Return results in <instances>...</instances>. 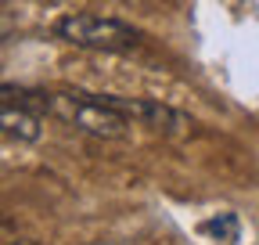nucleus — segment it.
Instances as JSON below:
<instances>
[{
  "mask_svg": "<svg viewBox=\"0 0 259 245\" xmlns=\"http://www.w3.org/2000/svg\"><path fill=\"white\" fill-rule=\"evenodd\" d=\"M54 33H58V40L72 44V47H87V51H134V47H141V33L134 25H126L119 18H105V15H90V11L58 18Z\"/></svg>",
  "mask_w": 259,
  "mask_h": 245,
  "instance_id": "obj_1",
  "label": "nucleus"
},
{
  "mask_svg": "<svg viewBox=\"0 0 259 245\" xmlns=\"http://www.w3.org/2000/svg\"><path fill=\"white\" fill-rule=\"evenodd\" d=\"M105 105H112L115 112H122L130 123H141V127H151L158 134H169V137H191L198 130L187 112H177L162 101H148V98H119V94H101Z\"/></svg>",
  "mask_w": 259,
  "mask_h": 245,
  "instance_id": "obj_2",
  "label": "nucleus"
},
{
  "mask_svg": "<svg viewBox=\"0 0 259 245\" xmlns=\"http://www.w3.org/2000/svg\"><path fill=\"white\" fill-rule=\"evenodd\" d=\"M0 134H11L18 141H36L40 137V115L0 98Z\"/></svg>",
  "mask_w": 259,
  "mask_h": 245,
  "instance_id": "obj_3",
  "label": "nucleus"
},
{
  "mask_svg": "<svg viewBox=\"0 0 259 245\" xmlns=\"http://www.w3.org/2000/svg\"><path fill=\"white\" fill-rule=\"evenodd\" d=\"M8 33H11V22H8V18H4V15H0V40H4V36H8Z\"/></svg>",
  "mask_w": 259,
  "mask_h": 245,
  "instance_id": "obj_4",
  "label": "nucleus"
}]
</instances>
